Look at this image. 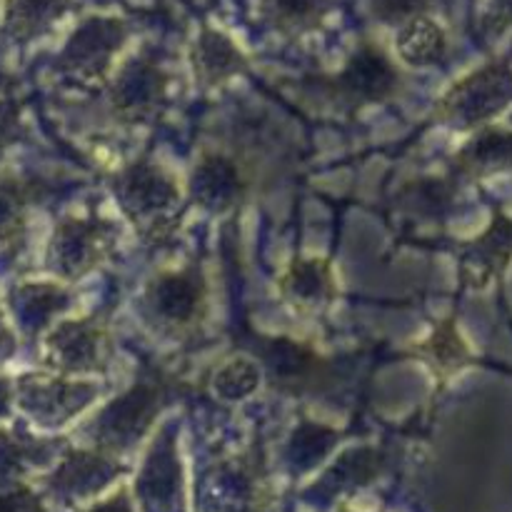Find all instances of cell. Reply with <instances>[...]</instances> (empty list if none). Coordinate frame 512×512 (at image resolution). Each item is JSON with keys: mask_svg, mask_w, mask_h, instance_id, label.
Wrapping results in <instances>:
<instances>
[{"mask_svg": "<svg viewBox=\"0 0 512 512\" xmlns=\"http://www.w3.org/2000/svg\"><path fill=\"white\" fill-rule=\"evenodd\" d=\"M115 193L143 238L153 243L168 238L180 210L178 185L168 173L150 163H133L115 178Z\"/></svg>", "mask_w": 512, "mask_h": 512, "instance_id": "obj_1", "label": "cell"}, {"mask_svg": "<svg viewBox=\"0 0 512 512\" xmlns=\"http://www.w3.org/2000/svg\"><path fill=\"white\" fill-rule=\"evenodd\" d=\"M208 288L195 265L180 270H165L155 275L143 293V313L155 330L183 338L198 330L205 318Z\"/></svg>", "mask_w": 512, "mask_h": 512, "instance_id": "obj_2", "label": "cell"}, {"mask_svg": "<svg viewBox=\"0 0 512 512\" xmlns=\"http://www.w3.org/2000/svg\"><path fill=\"white\" fill-rule=\"evenodd\" d=\"M512 103V70L488 63L453 85L438 103V118L460 130L483 128Z\"/></svg>", "mask_w": 512, "mask_h": 512, "instance_id": "obj_3", "label": "cell"}, {"mask_svg": "<svg viewBox=\"0 0 512 512\" xmlns=\"http://www.w3.org/2000/svg\"><path fill=\"white\" fill-rule=\"evenodd\" d=\"M398 85L400 75L390 55L380 45L363 43L330 80V93L338 103L358 110L390 100L398 93Z\"/></svg>", "mask_w": 512, "mask_h": 512, "instance_id": "obj_4", "label": "cell"}, {"mask_svg": "<svg viewBox=\"0 0 512 512\" xmlns=\"http://www.w3.org/2000/svg\"><path fill=\"white\" fill-rule=\"evenodd\" d=\"M125 23L118 18H90L68 40L60 70L75 83H103L113 68V55L125 43Z\"/></svg>", "mask_w": 512, "mask_h": 512, "instance_id": "obj_5", "label": "cell"}, {"mask_svg": "<svg viewBox=\"0 0 512 512\" xmlns=\"http://www.w3.org/2000/svg\"><path fill=\"white\" fill-rule=\"evenodd\" d=\"M113 233V223L103 218L65 220L50 243V268L68 280L83 278L108 255L115 238Z\"/></svg>", "mask_w": 512, "mask_h": 512, "instance_id": "obj_6", "label": "cell"}, {"mask_svg": "<svg viewBox=\"0 0 512 512\" xmlns=\"http://www.w3.org/2000/svg\"><path fill=\"white\" fill-rule=\"evenodd\" d=\"M260 360H263L273 385L293 395L315 393L333 375L328 360L290 338L263 340Z\"/></svg>", "mask_w": 512, "mask_h": 512, "instance_id": "obj_7", "label": "cell"}, {"mask_svg": "<svg viewBox=\"0 0 512 512\" xmlns=\"http://www.w3.org/2000/svg\"><path fill=\"white\" fill-rule=\"evenodd\" d=\"M45 355L63 375L98 373L108 363V338L95 320H68L48 335Z\"/></svg>", "mask_w": 512, "mask_h": 512, "instance_id": "obj_8", "label": "cell"}, {"mask_svg": "<svg viewBox=\"0 0 512 512\" xmlns=\"http://www.w3.org/2000/svg\"><path fill=\"white\" fill-rule=\"evenodd\" d=\"M168 100V78L150 60H130L113 85V110L128 123H148Z\"/></svg>", "mask_w": 512, "mask_h": 512, "instance_id": "obj_9", "label": "cell"}, {"mask_svg": "<svg viewBox=\"0 0 512 512\" xmlns=\"http://www.w3.org/2000/svg\"><path fill=\"white\" fill-rule=\"evenodd\" d=\"M245 193H248V180L228 153L205 155L190 175V198L208 213L220 215L238 208Z\"/></svg>", "mask_w": 512, "mask_h": 512, "instance_id": "obj_10", "label": "cell"}, {"mask_svg": "<svg viewBox=\"0 0 512 512\" xmlns=\"http://www.w3.org/2000/svg\"><path fill=\"white\" fill-rule=\"evenodd\" d=\"M512 260V218L495 213L493 223L470 240L463 250V280L470 288H483L498 278Z\"/></svg>", "mask_w": 512, "mask_h": 512, "instance_id": "obj_11", "label": "cell"}, {"mask_svg": "<svg viewBox=\"0 0 512 512\" xmlns=\"http://www.w3.org/2000/svg\"><path fill=\"white\" fill-rule=\"evenodd\" d=\"M190 60H193L195 78L205 88H218V85L228 83V80H233L235 75H240L248 68L243 50L228 35L213 28L200 30Z\"/></svg>", "mask_w": 512, "mask_h": 512, "instance_id": "obj_12", "label": "cell"}, {"mask_svg": "<svg viewBox=\"0 0 512 512\" xmlns=\"http://www.w3.org/2000/svg\"><path fill=\"white\" fill-rule=\"evenodd\" d=\"M455 168L468 178L512 173V130L480 128L455 155Z\"/></svg>", "mask_w": 512, "mask_h": 512, "instance_id": "obj_13", "label": "cell"}, {"mask_svg": "<svg viewBox=\"0 0 512 512\" xmlns=\"http://www.w3.org/2000/svg\"><path fill=\"white\" fill-rule=\"evenodd\" d=\"M285 300L295 310L313 313L335 298V283L330 265L320 258H298L280 280Z\"/></svg>", "mask_w": 512, "mask_h": 512, "instance_id": "obj_14", "label": "cell"}, {"mask_svg": "<svg viewBox=\"0 0 512 512\" xmlns=\"http://www.w3.org/2000/svg\"><path fill=\"white\" fill-rule=\"evenodd\" d=\"M395 48H398L403 63L413 65V68H430V65H438L445 60L448 38H445V30L433 18L418 15V18L400 25Z\"/></svg>", "mask_w": 512, "mask_h": 512, "instance_id": "obj_15", "label": "cell"}, {"mask_svg": "<svg viewBox=\"0 0 512 512\" xmlns=\"http://www.w3.org/2000/svg\"><path fill=\"white\" fill-rule=\"evenodd\" d=\"M328 13L330 0H260V15L288 38L318 30Z\"/></svg>", "mask_w": 512, "mask_h": 512, "instance_id": "obj_16", "label": "cell"}, {"mask_svg": "<svg viewBox=\"0 0 512 512\" xmlns=\"http://www.w3.org/2000/svg\"><path fill=\"white\" fill-rule=\"evenodd\" d=\"M70 8V0H8L5 28L15 40H33L48 33Z\"/></svg>", "mask_w": 512, "mask_h": 512, "instance_id": "obj_17", "label": "cell"}, {"mask_svg": "<svg viewBox=\"0 0 512 512\" xmlns=\"http://www.w3.org/2000/svg\"><path fill=\"white\" fill-rule=\"evenodd\" d=\"M425 353L438 363V368L443 370H458L460 365H465L470 360L468 345L460 338V333L455 330L453 320H445L438 325L430 340L425 343Z\"/></svg>", "mask_w": 512, "mask_h": 512, "instance_id": "obj_18", "label": "cell"}, {"mask_svg": "<svg viewBox=\"0 0 512 512\" xmlns=\"http://www.w3.org/2000/svg\"><path fill=\"white\" fill-rule=\"evenodd\" d=\"M258 368L255 363L250 360L238 358V360H230L223 370L218 373L215 378V388H218L220 398H228V400H240V398H248L255 388H258Z\"/></svg>", "mask_w": 512, "mask_h": 512, "instance_id": "obj_19", "label": "cell"}, {"mask_svg": "<svg viewBox=\"0 0 512 512\" xmlns=\"http://www.w3.org/2000/svg\"><path fill=\"white\" fill-rule=\"evenodd\" d=\"M433 0H373V15L380 23L403 25L418 15H428Z\"/></svg>", "mask_w": 512, "mask_h": 512, "instance_id": "obj_20", "label": "cell"}, {"mask_svg": "<svg viewBox=\"0 0 512 512\" xmlns=\"http://www.w3.org/2000/svg\"><path fill=\"white\" fill-rule=\"evenodd\" d=\"M20 130V110L13 100L0 98V158L5 150L18 140Z\"/></svg>", "mask_w": 512, "mask_h": 512, "instance_id": "obj_21", "label": "cell"}, {"mask_svg": "<svg viewBox=\"0 0 512 512\" xmlns=\"http://www.w3.org/2000/svg\"><path fill=\"white\" fill-rule=\"evenodd\" d=\"M490 23H493L498 30L512 28V0H493Z\"/></svg>", "mask_w": 512, "mask_h": 512, "instance_id": "obj_22", "label": "cell"}]
</instances>
